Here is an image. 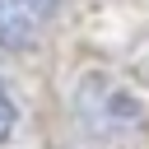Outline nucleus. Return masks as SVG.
I'll return each instance as SVG.
<instances>
[{"instance_id": "obj_2", "label": "nucleus", "mask_w": 149, "mask_h": 149, "mask_svg": "<svg viewBox=\"0 0 149 149\" xmlns=\"http://www.w3.org/2000/svg\"><path fill=\"white\" fill-rule=\"evenodd\" d=\"M14 126H19V107H14V98H9V88L0 84V144L14 135Z\"/></svg>"}, {"instance_id": "obj_1", "label": "nucleus", "mask_w": 149, "mask_h": 149, "mask_svg": "<svg viewBox=\"0 0 149 149\" xmlns=\"http://www.w3.org/2000/svg\"><path fill=\"white\" fill-rule=\"evenodd\" d=\"M56 19V0H0V47L28 51L47 37Z\"/></svg>"}]
</instances>
